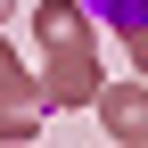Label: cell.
<instances>
[{
	"mask_svg": "<svg viewBox=\"0 0 148 148\" xmlns=\"http://www.w3.org/2000/svg\"><path fill=\"white\" fill-rule=\"evenodd\" d=\"M90 8H99L115 33H148V0H90Z\"/></svg>",
	"mask_w": 148,
	"mask_h": 148,
	"instance_id": "1",
	"label": "cell"
}]
</instances>
